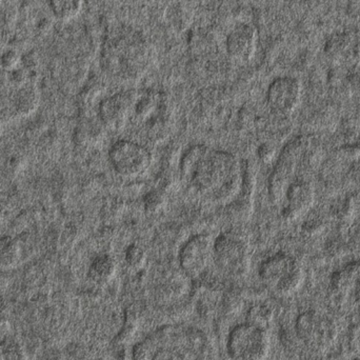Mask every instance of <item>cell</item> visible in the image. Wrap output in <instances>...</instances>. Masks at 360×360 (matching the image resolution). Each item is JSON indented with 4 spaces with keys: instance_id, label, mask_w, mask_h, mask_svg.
Listing matches in <instances>:
<instances>
[{
    "instance_id": "obj_2",
    "label": "cell",
    "mask_w": 360,
    "mask_h": 360,
    "mask_svg": "<svg viewBox=\"0 0 360 360\" xmlns=\"http://www.w3.org/2000/svg\"><path fill=\"white\" fill-rule=\"evenodd\" d=\"M182 170L199 192L224 198L236 184L238 167L231 154L195 148L184 158Z\"/></svg>"
},
{
    "instance_id": "obj_5",
    "label": "cell",
    "mask_w": 360,
    "mask_h": 360,
    "mask_svg": "<svg viewBox=\"0 0 360 360\" xmlns=\"http://www.w3.org/2000/svg\"><path fill=\"white\" fill-rule=\"evenodd\" d=\"M296 335L306 346L316 351L329 349L338 338V328L329 317L306 311L296 319Z\"/></svg>"
},
{
    "instance_id": "obj_15",
    "label": "cell",
    "mask_w": 360,
    "mask_h": 360,
    "mask_svg": "<svg viewBox=\"0 0 360 360\" xmlns=\"http://www.w3.org/2000/svg\"><path fill=\"white\" fill-rule=\"evenodd\" d=\"M116 272L114 260L110 256H101L95 260L90 271L91 279L98 285H105L112 281Z\"/></svg>"
},
{
    "instance_id": "obj_9",
    "label": "cell",
    "mask_w": 360,
    "mask_h": 360,
    "mask_svg": "<svg viewBox=\"0 0 360 360\" xmlns=\"http://www.w3.org/2000/svg\"><path fill=\"white\" fill-rule=\"evenodd\" d=\"M281 201H285L283 215L287 219H297L312 207L314 188L308 180L298 176L288 186Z\"/></svg>"
},
{
    "instance_id": "obj_20",
    "label": "cell",
    "mask_w": 360,
    "mask_h": 360,
    "mask_svg": "<svg viewBox=\"0 0 360 360\" xmlns=\"http://www.w3.org/2000/svg\"><path fill=\"white\" fill-rule=\"evenodd\" d=\"M148 351L143 344H137L133 350V360H147Z\"/></svg>"
},
{
    "instance_id": "obj_16",
    "label": "cell",
    "mask_w": 360,
    "mask_h": 360,
    "mask_svg": "<svg viewBox=\"0 0 360 360\" xmlns=\"http://www.w3.org/2000/svg\"><path fill=\"white\" fill-rule=\"evenodd\" d=\"M273 321V311L266 304H259L251 307L247 313V323L262 329H268Z\"/></svg>"
},
{
    "instance_id": "obj_17",
    "label": "cell",
    "mask_w": 360,
    "mask_h": 360,
    "mask_svg": "<svg viewBox=\"0 0 360 360\" xmlns=\"http://www.w3.org/2000/svg\"><path fill=\"white\" fill-rule=\"evenodd\" d=\"M0 360H27V353L18 340L4 338L0 342Z\"/></svg>"
},
{
    "instance_id": "obj_6",
    "label": "cell",
    "mask_w": 360,
    "mask_h": 360,
    "mask_svg": "<svg viewBox=\"0 0 360 360\" xmlns=\"http://www.w3.org/2000/svg\"><path fill=\"white\" fill-rule=\"evenodd\" d=\"M110 162L117 174L124 177H137L151 166L149 150L135 141H120L112 146Z\"/></svg>"
},
{
    "instance_id": "obj_11",
    "label": "cell",
    "mask_w": 360,
    "mask_h": 360,
    "mask_svg": "<svg viewBox=\"0 0 360 360\" xmlns=\"http://www.w3.org/2000/svg\"><path fill=\"white\" fill-rule=\"evenodd\" d=\"M257 44L255 29L249 23L235 25L226 36V50L232 58L249 60L253 57Z\"/></svg>"
},
{
    "instance_id": "obj_13",
    "label": "cell",
    "mask_w": 360,
    "mask_h": 360,
    "mask_svg": "<svg viewBox=\"0 0 360 360\" xmlns=\"http://www.w3.org/2000/svg\"><path fill=\"white\" fill-rule=\"evenodd\" d=\"M84 0H49V8L55 18L70 21L82 11Z\"/></svg>"
},
{
    "instance_id": "obj_10",
    "label": "cell",
    "mask_w": 360,
    "mask_h": 360,
    "mask_svg": "<svg viewBox=\"0 0 360 360\" xmlns=\"http://www.w3.org/2000/svg\"><path fill=\"white\" fill-rule=\"evenodd\" d=\"M213 255L226 268H241L247 260L248 245L241 237L226 233L214 241Z\"/></svg>"
},
{
    "instance_id": "obj_8",
    "label": "cell",
    "mask_w": 360,
    "mask_h": 360,
    "mask_svg": "<svg viewBox=\"0 0 360 360\" xmlns=\"http://www.w3.org/2000/svg\"><path fill=\"white\" fill-rule=\"evenodd\" d=\"M214 241L207 235H195L179 252V264L190 276H198L207 268L213 254Z\"/></svg>"
},
{
    "instance_id": "obj_14",
    "label": "cell",
    "mask_w": 360,
    "mask_h": 360,
    "mask_svg": "<svg viewBox=\"0 0 360 360\" xmlns=\"http://www.w3.org/2000/svg\"><path fill=\"white\" fill-rule=\"evenodd\" d=\"M359 273V264L357 262L349 264L346 268L335 273L332 279V287L338 293H344V292H348L349 290H353Z\"/></svg>"
},
{
    "instance_id": "obj_7",
    "label": "cell",
    "mask_w": 360,
    "mask_h": 360,
    "mask_svg": "<svg viewBox=\"0 0 360 360\" xmlns=\"http://www.w3.org/2000/svg\"><path fill=\"white\" fill-rule=\"evenodd\" d=\"M302 94V84L297 78L281 76L271 82L266 92V101L273 112L287 116L297 109Z\"/></svg>"
},
{
    "instance_id": "obj_18",
    "label": "cell",
    "mask_w": 360,
    "mask_h": 360,
    "mask_svg": "<svg viewBox=\"0 0 360 360\" xmlns=\"http://www.w3.org/2000/svg\"><path fill=\"white\" fill-rule=\"evenodd\" d=\"M145 255L143 252L137 245H133L128 250L127 253V262L132 266H139L143 262Z\"/></svg>"
},
{
    "instance_id": "obj_21",
    "label": "cell",
    "mask_w": 360,
    "mask_h": 360,
    "mask_svg": "<svg viewBox=\"0 0 360 360\" xmlns=\"http://www.w3.org/2000/svg\"><path fill=\"white\" fill-rule=\"evenodd\" d=\"M353 295H354L355 302L360 304V273L359 277H357L354 288H353Z\"/></svg>"
},
{
    "instance_id": "obj_1",
    "label": "cell",
    "mask_w": 360,
    "mask_h": 360,
    "mask_svg": "<svg viewBox=\"0 0 360 360\" xmlns=\"http://www.w3.org/2000/svg\"><path fill=\"white\" fill-rule=\"evenodd\" d=\"M101 57L103 70L110 76L133 82L147 73L153 60V48L143 33L124 27L105 38Z\"/></svg>"
},
{
    "instance_id": "obj_12",
    "label": "cell",
    "mask_w": 360,
    "mask_h": 360,
    "mask_svg": "<svg viewBox=\"0 0 360 360\" xmlns=\"http://www.w3.org/2000/svg\"><path fill=\"white\" fill-rule=\"evenodd\" d=\"M131 101L128 95L116 94L101 103V116L110 127L118 128L124 124L130 109Z\"/></svg>"
},
{
    "instance_id": "obj_4",
    "label": "cell",
    "mask_w": 360,
    "mask_h": 360,
    "mask_svg": "<svg viewBox=\"0 0 360 360\" xmlns=\"http://www.w3.org/2000/svg\"><path fill=\"white\" fill-rule=\"evenodd\" d=\"M268 330L245 323L231 330L226 350L232 360H266L270 353Z\"/></svg>"
},
{
    "instance_id": "obj_3",
    "label": "cell",
    "mask_w": 360,
    "mask_h": 360,
    "mask_svg": "<svg viewBox=\"0 0 360 360\" xmlns=\"http://www.w3.org/2000/svg\"><path fill=\"white\" fill-rule=\"evenodd\" d=\"M259 276L271 291L281 296H290L302 287L304 275L293 256L277 253L262 262Z\"/></svg>"
},
{
    "instance_id": "obj_19",
    "label": "cell",
    "mask_w": 360,
    "mask_h": 360,
    "mask_svg": "<svg viewBox=\"0 0 360 360\" xmlns=\"http://www.w3.org/2000/svg\"><path fill=\"white\" fill-rule=\"evenodd\" d=\"M19 60V55L16 51H6V52L4 53V55L1 56V63L4 68L6 69H11V68H14L15 65H17Z\"/></svg>"
},
{
    "instance_id": "obj_22",
    "label": "cell",
    "mask_w": 360,
    "mask_h": 360,
    "mask_svg": "<svg viewBox=\"0 0 360 360\" xmlns=\"http://www.w3.org/2000/svg\"><path fill=\"white\" fill-rule=\"evenodd\" d=\"M1 1H2V0H0V4H1Z\"/></svg>"
}]
</instances>
